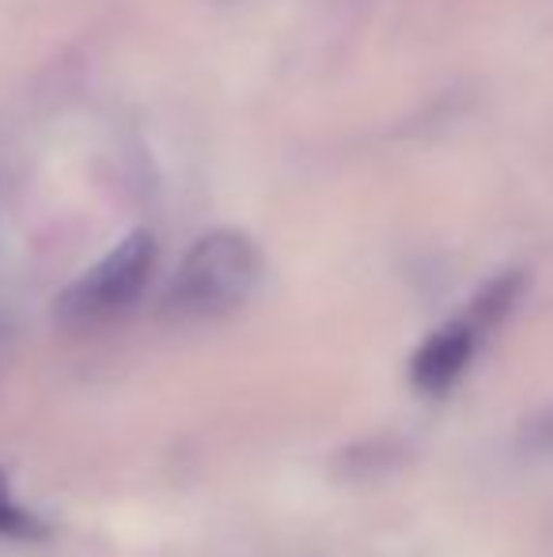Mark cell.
Masks as SVG:
<instances>
[{
    "label": "cell",
    "instance_id": "1",
    "mask_svg": "<svg viewBox=\"0 0 553 557\" xmlns=\"http://www.w3.org/2000/svg\"><path fill=\"white\" fill-rule=\"evenodd\" d=\"M262 281V255L251 235L209 232L186 250L163 293L160 311L175 323H213L239 311Z\"/></svg>",
    "mask_w": 553,
    "mask_h": 557
},
{
    "label": "cell",
    "instance_id": "2",
    "mask_svg": "<svg viewBox=\"0 0 553 557\" xmlns=\"http://www.w3.org/2000/svg\"><path fill=\"white\" fill-rule=\"evenodd\" d=\"M155 265V239L148 232H129L114 243L91 270H84L53 304V315L68 331H96L122 319L148 288Z\"/></svg>",
    "mask_w": 553,
    "mask_h": 557
},
{
    "label": "cell",
    "instance_id": "3",
    "mask_svg": "<svg viewBox=\"0 0 553 557\" xmlns=\"http://www.w3.org/2000/svg\"><path fill=\"white\" fill-rule=\"evenodd\" d=\"M481 342H486V334L466 315L451 319L448 326L432 331L417 345L414 360H410V383H414V391L432 395V398L448 395V391L463 380L466 368H470Z\"/></svg>",
    "mask_w": 553,
    "mask_h": 557
},
{
    "label": "cell",
    "instance_id": "4",
    "mask_svg": "<svg viewBox=\"0 0 553 557\" xmlns=\"http://www.w3.org/2000/svg\"><path fill=\"white\" fill-rule=\"evenodd\" d=\"M527 288H531V273L527 270H504V273H497V277H489L486 285L474 293V300L466 304L463 315L489 337L516 315V308L524 304Z\"/></svg>",
    "mask_w": 553,
    "mask_h": 557
},
{
    "label": "cell",
    "instance_id": "5",
    "mask_svg": "<svg viewBox=\"0 0 553 557\" xmlns=\"http://www.w3.org/2000/svg\"><path fill=\"white\" fill-rule=\"evenodd\" d=\"M0 539H15V543H27V539H46V523L35 512L15 500L8 474L0 470Z\"/></svg>",
    "mask_w": 553,
    "mask_h": 557
},
{
    "label": "cell",
    "instance_id": "6",
    "mask_svg": "<svg viewBox=\"0 0 553 557\" xmlns=\"http://www.w3.org/2000/svg\"><path fill=\"white\" fill-rule=\"evenodd\" d=\"M524 447L527 451L553 455V406L542 410L539 418H531V425L524 429Z\"/></svg>",
    "mask_w": 553,
    "mask_h": 557
}]
</instances>
